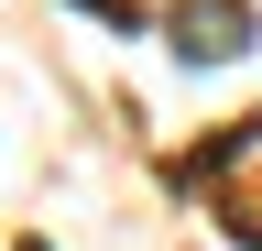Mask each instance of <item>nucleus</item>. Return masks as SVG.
<instances>
[{
    "label": "nucleus",
    "mask_w": 262,
    "mask_h": 251,
    "mask_svg": "<svg viewBox=\"0 0 262 251\" xmlns=\"http://www.w3.org/2000/svg\"><path fill=\"white\" fill-rule=\"evenodd\" d=\"M175 55L186 66H241L251 55V0H186L175 11Z\"/></svg>",
    "instance_id": "f257e3e1"
}]
</instances>
